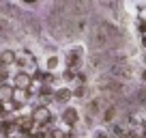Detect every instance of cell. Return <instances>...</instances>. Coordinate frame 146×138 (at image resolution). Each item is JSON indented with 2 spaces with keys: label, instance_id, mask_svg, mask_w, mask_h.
I'll list each match as a JSON object with an SVG mask.
<instances>
[{
  "label": "cell",
  "instance_id": "cell-11",
  "mask_svg": "<svg viewBox=\"0 0 146 138\" xmlns=\"http://www.w3.org/2000/svg\"><path fill=\"white\" fill-rule=\"evenodd\" d=\"M71 91H73V97H84V95H86V84L73 82L71 84Z\"/></svg>",
  "mask_w": 146,
  "mask_h": 138
},
{
  "label": "cell",
  "instance_id": "cell-17",
  "mask_svg": "<svg viewBox=\"0 0 146 138\" xmlns=\"http://www.w3.org/2000/svg\"><path fill=\"white\" fill-rule=\"evenodd\" d=\"M142 48L146 50V35H142Z\"/></svg>",
  "mask_w": 146,
  "mask_h": 138
},
{
  "label": "cell",
  "instance_id": "cell-6",
  "mask_svg": "<svg viewBox=\"0 0 146 138\" xmlns=\"http://www.w3.org/2000/svg\"><path fill=\"white\" fill-rule=\"evenodd\" d=\"M80 63H82V48H75L67 54V69L80 71Z\"/></svg>",
  "mask_w": 146,
  "mask_h": 138
},
{
  "label": "cell",
  "instance_id": "cell-12",
  "mask_svg": "<svg viewBox=\"0 0 146 138\" xmlns=\"http://www.w3.org/2000/svg\"><path fill=\"white\" fill-rule=\"evenodd\" d=\"M58 65H60V58H58V56H50V58H47V63H45V67H47V71H56V69H58Z\"/></svg>",
  "mask_w": 146,
  "mask_h": 138
},
{
  "label": "cell",
  "instance_id": "cell-8",
  "mask_svg": "<svg viewBox=\"0 0 146 138\" xmlns=\"http://www.w3.org/2000/svg\"><path fill=\"white\" fill-rule=\"evenodd\" d=\"M15 52L13 50H2L0 52V65L2 67H11V65H15Z\"/></svg>",
  "mask_w": 146,
  "mask_h": 138
},
{
  "label": "cell",
  "instance_id": "cell-19",
  "mask_svg": "<svg viewBox=\"0 0 146 138\" xmlns=\"http://www.w3.org/2000/svg\"><path fill=\"white\" fill-rule=\"evenodd\" d=\"M103 138H114V136H112V134H105V136Z\"/></svg>",
  "mask_w": 146,
  "mask_h": 138
},
{
  "label": "cell",
  "instance_id": "cell-4",
  "mask_svg": "<svg viewBox=\"0 0 146 138\" xmlns=\"http://www.w3.org/2000/svg\"><path fill=\"white\" fill-rule=\"evenodd\" d=\"M15 121H17V125H19V129H22V132L32 134V132L36 129V123H35V119H32L30 112H26V115H24V112H19Z\"/></svg>",
  "mask_w": 146,
  "mask_h": 138
},
{
  "label": "cell",
  "instance_id": "cell-3",
  "mask_svg": "<svg viewBox=\"0 0 146 138\" xmlns=\"http://www.w3.org/2000/svg\"><path fill=\"white\" fill-rule=\"evenodd\" d=\"M60 121H62L64 127H75V125L80 123V112H78V108L64 106V110L60 112Z\"/></svg>",
  "mask_w": 146,
  "mask_h": 138
},
{
  "label": "cell",
  "instance_id": "cell-10",
  "mask_svg": "<svg viewBox=\"0 0 146 138\" xmlns=\"http://www.w3.org/2000/svg\"><path fill=\"white\" fill-rule=\"evenodd\" d=\"M75 76H78V71H75V69H64L60 78H62V82H67V84H73V82H75Z\"/></svg>",
  "mask_w": 146,
  "mask_h": 138
},
{
  "label": "cell",
  "instance_id": "cell-2",
  "mask_svg": "<svg viewBox=\"0 0 146 138\" xmlns=\"http://www.w3.org/2000/svg\"><path fill=\"white\" fill-rule=\"evenodd\" d=\"M11 84H13L15 88H22V91H28V88L32 86V76L28 74V71H15L13 76H11Z\"/></svg>",
  "mask_w": 146,
  "mask_h": 138
},
{
  "label": "cell",
  "instance_id": "cell-1",
  "mask_svg": "<svg viewBox=\"0 0 146 138\" xmlns=\"http://www.w3.org/2000/svg\"><path fill=\"white\" fill-rule=\"evenodd\" d=\"M30 115L35 119L36 127H45V125L54 123V115H52L50 106H36V108H30Z\"/></svg>",
  "mask_w": 146,
  "mask_h": 138
},
{
  "label": "cell",
  "instance_id": "cell-15",
  "mask_svg": "<svg viewBox=\"0 0 146 138\" xmlns=\"http://www.w3.org/2000/svg\"><path fill=\"white\" fill-rule=\"evenodd\" d=\"M105 134H108V132H103V129H97V132H95V138H103Z\"/></svg>",
  "mask_w": 146,
  "mask_h": 138
},
{
  "label": "cell",
  "instance_id": "cell-7",
  "mask_svg": "<svg viewBox=\"0 0 146 138\" xmlns=\"http://www.w3.org/2000/svg\"><path fill=\"white\" fill-rule=\"evenodd\" d=\"M13 91H15V86L11 82H2L0 84V101H2V104L11 101L13 99Z\"/></svg>",
  "mask_w": 146,
  "mask_h": 138
},
{
  "label": "cell",
  "instance_id": "cell-9",
  "mask_svg": "<svg viewBox=\"0 0 146 138\" xmlns=\"http://www.w3.org/2000/svg\"><path fill=\"white\" fill-rule=\"evenodd\" d=\"M41 84H43V86H52V88H54V84H56V74H54V71H47V69H45Z\"/></svg>",
  "mask_w": 146,
  "mask_h": 138
},
{
  "label": "cell",
  "instance_id": "cell-20",
  "mask_svg": "<svg viewBox=\"0 0 146 138\" xmlns=\"http://www.w3.org/2000/svg\"><path fill=\"white\" fill-rule=\"evenodd\" d=\"M142 138H146V134H144V136H142Z\"/></svg>",
  "mask_w": 146,
  "mask_h": 138
},
{
  "label": "cell",
  "instance_id": "cell-13",
  "mask_svg": "<svg viewBox=\"0 0 146 138\" xmlns=\"http://www.w3.org/2000/svg\"><path fill=\"white\" fill-rule=\"evenodd\" d=\"M9 80H11L9 67H0V84H2V82H9Z\"/></svg>",
  "mask_w": 146,
  "mask_h": 138
},
{
  "label": "cell",
  "instance_id": "cell-14",
  "mask_svg": "<svg viewBox=\"0 0 146 138\" xmlns=\"http://www.w3.org/2000/svg\"><path fill=\"white\" fill-rule=\"evenodd\" d=\"M137 32H140V35H146V19L144 17L137 19Z\"/></svg>",
  "mask_w": 146,
  "mask_h": 138
},
{
  "label": "cell",
  "instance_id": "cell-16",
  "mask_svg": "<svg viewBox=\"0 0 146 138\" xmlns=\"http://www.w3.org/2000/svg\"><path fill=\"white\" fill-rule=\"evenodd\" d=\"M140 76H142V82H144V84H146V67H144V69H142V74H140Z\"/></svg>",
  "mask_w": 146,
  "mask_h": 138
},
{
  "label": "cell",
  "instance_id": "cell-18",
  "mask_svg": "<svg viewBox=\"0 0 146 138\" xmlns=\"http://www.w3.org/2000/svg\"><path fill=\"white\" fill-rule=\"evenodd\" d=\"M26 5H35V2H39V0H24Z\"/></svg>",
  "mask_w": 146,
  "mask_h": 138
},
{
  "label": "cell",
  "instance_id": "cell-5",
  "mask_svg": "<svg viewBox=\"0 0 146 138\" xmlns=\"http://www.w3.org/2000/svg\"><path fill=\"white\" fill-rule=\"evenodd\" d=\"M71 99H73L71 86H58V88H54V104H62V106H67Z\"/></svg>",
  "mask_w": 146,
  "mask_h": 138
}]
</instances>
